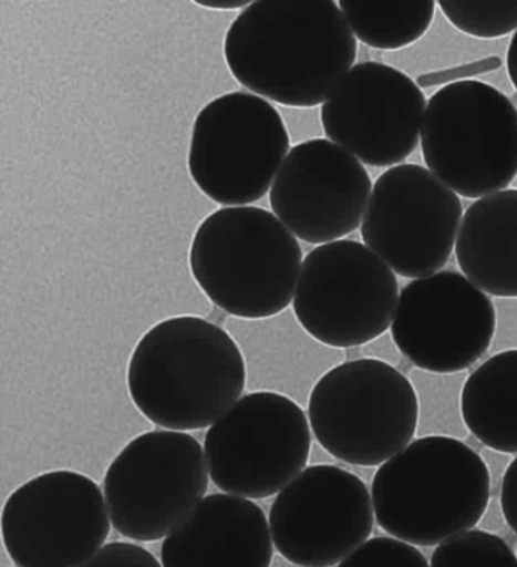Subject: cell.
<instances>
[{
	"label": "cell",
	"instance_id": "cell-20",
	"mask_svg": "<svg viewBox=\"0 0 517 567\" xmlns=\"http://www.w3.org/2000/svg\"><path fill=\"white\" fill-rule=\"evenodd\" d=\"M339 7L356 39L380 51L416 43L436 12L434 0H342Z\"/></svg>",
	"mask_w": 517,
	"mask_h": 567
},
{
	"label": "cell",
	"instance_id": "cell-7",
	"mask_svg": "<svg viewBox=\"0 0 517 567\" xmlns=\"http://www.w3.org/2000/svg\"><path fill=\"white\" fill-rule=\"evenodd\" d=\"M289 152V131L268 99L221 94L193 123L188 174L213 203L246 207L272 188Z\"/></svg>",
	"mask_w": 517,
	"mask_h": 567
},
{
	"label": "cell",
	"instance_id": "cell-12",
	"mask_svg": "<svg viewBox=\"0 0 517 567\" xmlns=\"http://www.w3.org/2000/svg\"><path fill=\"white\" fill-rule=\"evenodd\" d=\"M462 220L457 193L428 168L400 164L376 179L361 237L395 274L425 278L448 262Z\"/></svg>",
	"mask_w": 517,
	"mask_h": 567
},
{
	"label": "cell",
	"instance_id": "cell-6",
	"mask_svg": "<svg viewBox=\"0 0 517 567\" xmlns=\"http://www.w3.org/2000/svg\"><path fill=\"white\" fill-rule=\"evenodd\" d=\"M421 143L426 167L451 190L494 195L517 176V109L486 82H451L426 105Z\"/></svg>",
	"mask_w": 517,
	"mask_h": 567
},
{
	"label": "cell",
	"instance_id": "cell-5",
	"mask_svg": "<svg viewBox=\"0 0 517 567\" xmlns=\"http://www.w3.org/2000/svg\"><path fill=\"white\" fill-rule=\"evenodd\" d=\"M309 421L316 441L332 457L354 466H380L416 434V389L383 360L347 361L316 382Z\"/></svg>",
	"mask_w": 517,
	"mask_h": 567
},
{
	"label": "cell",
	"instance_id": "cell-17",
	"mask_svg": "<svg viewBox=\"0 0 517 567\" xmlns=\"http://www.w3.org/2000/svg\"><path fill=\"white\" fill-rule=\"evenodd\" d=\"M273 548L260 505L232 493H215L164 537L162 563L166 567H268Z\"/></svg>",
	"mask_w": 517,
	"mask_h": 567
},
{
	"label": "cell",
	"instance_id": "cell-27",
	"mask_svg": "<svg viewBox=\"0 0 517 567\" xmlns=\"http://www.w3.org/2000/svg\"><path fill=\"white\" fill-rule=\"evenodd\" d=\"M200 7L211 8V10H239V8H246L250 2H196Z\"/></svg>",
	"mask_w": 517,
	"mask_h": 567
},
{
	"label": "cell",
	"instance_id": "cell-24",
	"mask_svg": "<svg viewBox=\"0 0 517 567\" xmlns=\"http://www.w3.org/2000/svg\"><path fill=\"white\" fill-rule=\"evenodd\" d=\"M90 567H159L162 561L154 554L135 544L113 542L105 544L90 560Z\"/></svg>",
	"mask_w": 517,
	"mask_h": 567
},
{
	"label": "cell",
	"instance_id": "cell-21",
	"mask_svg": "<svg viewBox=\"0 0 517 567\" xmlns=\"http://www.w3.org/2000/svg\"><path fill=\"white\" fill-rule=\"evenodd\" d=\"M431 566L517 567V556L504 538L483 529L471 528L438 544L431 557Z\"/></svg>",
	"mask_w": 517,
	"mask_h": 567
},
{
	"label": "cell",
	"instance_id": "cell-13",
	"mask_svg": "<svg viewBox=\"0 0 517 567\" xmlns=\"http://www.w3.org/2000/svg\"><path fill=\"white\" fill-rule=\"evenodd\" d=\"M375 509L364 481L342 467H306L269 512L279 556L303 567L340 565L373 532Z\"/></svg>",
	"mask_w": 517,
	"mask_h": 567
},
{
	"label": "cell",
	"instance_id": "cell-1",
	"mask_svg": "<svg viewBox=\"0 0 517 567\" xmlns=\"http://www.w3.org/2000/svg\"><path fill=\"white\" fill-rule=\"evenodd\" d=\"M224 56L257 96L313 109L351 72L356 40L332 0H257L228 28Z\"/></svg>",
	"mask_w": 517,
	"mask_h": 567
},
{
	"label": "cell",
	"instance_id": "cell-14",
	"mask_svg": "<svg viewBox=\"0 0 517 567\" xmlns=\"http://www.w3.org/2000/svg\"><path fill=\"white\" fill-rule=\"evenodd\" d=\"M494 302L465 275L443 270L413 279L401 291L392 337L402 355L422 371H466L490 348Z\"/></svg>",
	"mask_w": 517,
	"mask_h": 567
},
{
	"label": "cell",
	"instance_id": "cell-9",
	"mask_svg": "<svg viewBox=\"0 0 517 567\" xmlns=\"http://www.w3.org/2000/svg\"><path fill=\"white\" fill-rule=\"evenodd\" d=\"M400 287L366 245L335 240L303 258L293 311L307 334L331 348H355L392 327Z\"/></svg>",
	"mask_w": 517,
	"mask_h": 567
},
{
	"label": "cell",
	"instance_id": "cell-22",
	"mask_svg": "<svg viewBox=\"0 0 517 567\" xmlns=\"http://www.w3.org/2000/svg\"><path fill=\"white\" fill-rule=\"evenodd\" d=\"M446 19L465 34L498 39L517 30V0H442Z\"/></svg>",
	"mask_w": 517,
	"mask_h": 567
},
{
	"label": "cell",
	"instance_id": "cell-18",
	"mask_svg": "<svg viewBox=\"0 0 517 567\" xmlns=\"http://www.w3.org/2000/svg\"><path fill=\"white\" fill-rule=\"evenodd\" d=\"M459 269L484 293L517 298V188L482 197L463 216Z\"/></svg>",
	"mask_w": 517,
	"mask_h": 567
},
{
	"label": "cell",
	"instance_id": "cell-25",
	"mask_svg": "<svg viewBox=\"0 0 517 567\" xmlns=\"http://www.w3.org/2000/svg\"><path fill=\"white\" fill-rule=\"evenodd\" d=\"M500 508L508 527L517 536V457L504 474L503 486H500Z\"/></svg>",
	"mask_w": 517,
	"mask_h": 567
},
{
	"label": "cell",
	"instance_id": "cell-16",
	"mask_svg": "<svg viewBox=\"0 0 517 567\" xmlns=\"http://www.w3.org/2000/svg\"><path fill=\"white\" fill-rule=\"evenodd\" d=\"M373 186L363 164L331 140L291 147L269 192L273 215L310 245L342 240L366 215Z\"/></svg>",
	"mask_w": 517,
	"mask_h": 567
},
{
	"label": "cell",
	"instance_id": "cell-15",
	"mask_svg": "<svg viewBox=\"0 0 517 567\" xmlns=\"http://www.w3.org/2000/svg\"><path fill=\"white\" fill-rule=\"evenodd\" d=\"M426 97L407 73L392 65L360 63L322 105L323 133L361 163L395 167L418 145Z\"/></svg>",
	"mask_w": 517,
	"mask_h": 567
},
{
	"label": "cell",
	"instance_id": "cell-4",
	"mask_svg": "<svg viewBox=\"0 0 517 567\" xmlns=\"http://www.w3.org/2000/svg\"><path fill=\"white\" fill-rule=\"evenodd\" d=\"M490 472L458 439L426 435L383 463L372 481L375 519L416 546L474 528L490 499Z\"/></svg>",
	"mask_w": 517,
	"mask_h": 567
},
{
	"label": "cell",
	"instance_id": "cell-8",
	"mask_svg": "<svg viewBox=\"0 0 517 567\" xmlns=\"http://www.w3.org/2000/svg\"><path fill=\"white\" fill-rule=\"evenodd\" d=\"M209 480L204 447L186 431L139 434L105 472L111 525L126 538L162 540L205 498Z\"/></svg>",
	"mask_w": 517,
	"mask_h": 567
},
{
	"label": "cell",
	"instance_id": "cell-11",
	"mask_svg": "<svg viewBox=\"0 0 517 567\" xmlns=\"http://www.w3.org/2000/svg\"><path fill=\"white\" fill-rule=\"evenodd\" d=\"M110 513L104 491L81 472H44L8 496L0 533L19 567L87 566L105 545Z\"/></svg>",
	"mask_w": 517,
	"mask_h": 567
},
{
	"label": "cell",
	"instance_id": "cell-19",
	"mask_svg": "<svg viewBox=\"0 0 517 567\" xmlns=\"http://www.w3.org/2000/svg\"><path fill=\"white\" fill-rule=\"evenodd\" d=\"M463 422L484 446L517 454V349L472 372L459 398Z\"/></svg>",
	"mask_w": 517,
	"mask_h": 567
},
{
	"label": "cell",
	"instance_id": "cell-10",
	"mask_svg": "<svg viewBox=\"0 0 517 567\" xmlns=\"http://www.w3.org/2000/svg\"><path fill=\"white\" fill-rule=\"evenodd\" d=\"M204 451L209 478L220 491L269 498L309 463V416L285 394L248 393L209 426Z\"/></svg>",
	"mask_w": 517,
	"mask_h": 567
},
{
	"label": "cell",
	"instance_id": "cell-26",
	"mask_svg": "<svg viewBox=\"0 0 517 567\" xmlns=\"http://www.w3.org/2000/svg\"><path fill=\"white\" fill-rule=\"evenodd\" d=\"M507 70L508 76H510L513 85H515L517 90V31L515 35L511 37L510 44H508Z\"/></svg>",
	"mask_w": 517,
	"mask_h": 567
},
{
	"label": "cell",
	"instance_id": "cell-2",
	"mask_svg": "<svg viewBox=\"0 0 517 567\" xmlns=\"http://www.w3.org/2000/svg\"><path fill=\"white\" fill-rule=\"evenodd\" d=\"M126 385L147 421L166 430H204L240 400L245 357L219 324L175 316L154 324L135 344Z\"/></svg>",
	"mask_w": 517,
	"mask_h": 567
},
{
	"label": "cell",
	"instance_id": "cell-3",
	"mask_svg": "<svg viewBox=\"0 0 517 567\" xmlns=\"http://www.w3.org/2000/svg\"><path fill=\"white\" fill-rule=\"evenodd\" d=\"M297 236L265 208L224 207L193 236L188 265L209 301L234 318H273L290 306L302 269Z\"/></svg>",
	"mask_w": 517,
	"mask_h": 567
},
{
	"label": "cell",
	"instance_id": "cell-23",
	"mask_svg": "<svg viewBox=\"0 0 517 567\" xmlns=\"http://www.w3.org/2000/svg\"><path fill=\"white\" fill-rule=\"evenodd\" d=\"M431 563L416 545L402 538L375 537L364 542L342 563L340 567H426Z\"/></svg>",
	"mask_w": 517,
	"mask_h": 567
}]
</instances>
